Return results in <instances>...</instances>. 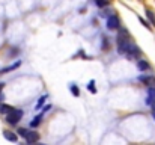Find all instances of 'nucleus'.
I'll use <instances>...</instances> for the list:
<instances>
[{"label":"nucleus","instance_id":"2","mask_svg":"<svg viewBox=\"0 0 155 145\" xmlns=\"http://www.w3.org/2000/svg\"><path fill=\"white\" fill-rule=\"evenodd\" d=\"M107 26H108V29H117V27H119V18H117L116 15L108 17V20H107Z\"/></svg>","mask_w":155,"mask_h":145},{"label":"nucleus","instance_id":"9","mask_svg":"<svg viewBox=\"0 0 155 145\" xmlns=\"http://www.w3.org/2000/svg\"><path fill=\"white\" fill-rule=\"evenodd\" d=\"M41 119H42V115H38V116H36V118H35V119L30 123V126H32V127H36V126H39Z\"/></svg>","mask_w":155,"mask_h":145},{"label":"nucleus","instance_id":"17","mask_svg":"<svg viewBox=\"0 0 155 145\" xmlns=\"http://www.w3.org/2000/svg\"><path fill=\"white\" fill-rule=\"evenodd\" d=\"M151 107H152V115H154V113H155V100L151 103Z\"/></svg>","mask_w":155,"mask_h":145},{"label":"nucleus","instance_id":"15","mask_svg":"<svg viewBox=\"0 0 155 145\" xmlns=\"http://www.w3.org/2000/svg\"><path fill=\"white\" fill-rule=\"evenodd\" d=\"M97 5H98V6H107L108 3H107V2H103V0H98V2H97Z\"/></svg>","mask_w":155,"mask_h":145},{"label":"nucleus","instance_id":"16","mask_svg":"<svg viewBox=\"0 0 155 145\" xmlns=\"http://www.w3.org/2000/svg\"><path fill=\"white\" fill-rule=\"evenodd\" d=\"M140 23H142V24H143V26H145V27H148V29H149V27H151V24H148V23H146V21H145V20H143V18H140Z\"/></svg>","mask_w":155,"mask_h":145},{"label":"nucleus","instance_id":"4","mask_svg":"<svg viewBox=\"0 0 155 145\" xmlns=\"http://www.w3.org/2000/svg\"><path fill=\"white\" fill-rule=\"evenodd\" d=\"M3 136H5L8 141H11V142H15V141H17V135H14V133L9 132V130H5V132H3Z\"/></svg>","mask_w":155,"mask_h":145},{"label":"nucleus","instance_id":"12","mask_svg":"<svg viewBox=\"0 0 155 145\" xmlns=\"http://www.w3.org/2000/svg\"><path fill=\"white\" fill-rule=\"evenodd\" d=\"M45 98H47V95H42L41 98H39V101H38V104H36V109H39V107L42 106V103L45 101Z\"/></svg>","mask_w":155,"mask_h":145},{"label":"nucleus","instance_id":"1","mask_svg":"<svg viewBox=\"0 0 155 145\" xmlns=\"http://www.w3.org/2000/svg\"><path fill=\"white\" fill-rule=\"evenodd\" d=\"M21 116H23V110H20V109H14L12 112L8 113L6 121H8L9 124H17V123L21 119Z\"/></svg>","mask_w":155,"mask_h":145},{"label":"nucleus","instance_id":"10","mask_svg":"<svg viewBox=\"0 0 155 145\" xmlns=\"http://www.w3.org/2000/svg\"><path fill=\"white\" fill-rule=\"evenodd\" d=\"M87 89L91 91V92H97V88H95V82L92 80V82H89V85H87Z\"/></svg>","mask_w":155,"mask_h":145},{"label":"nucleus","instance_id":"7","mask_svg":"<svg viewBox=\"0 0 155 145\" xmlns=\"http://www.w3.org/2000/svg\"><path fill=\"white\" fill-rule=\"evenodd\" d=\"M137 67H139L140 70H143V71H145V70H149V64H148V62H145V60H142V59L139 60Z\"/></svg>","mask_w":155,"mask_h":145},{"label":"nucleus","instance_id":"6","mask_svg":"<svg viewBox=\"0 0 155 145\" xmlns=\"http://www.w3.org/2000/svg\"><path fill=\"white\" fill-rule=\"evenodd\" d=\"M14 110V107H11V106H8V104H0V113H9V112H12Z\"/></svg>","mask_w":155,"mask_h":145},{"label":"nucleus","instance_id":"8","mask_svg":"<svg viewBox=\"0 0 155 145\" xmlns=\"http://www.w3.org/2000/svg\"><path fill=\"white\" fill-rule=\"evenodd\" d=\"M20 64H21V62L18 60V62H15V64H14V65H11V67H8V68H3L0 73H8V71H11V70H15L17 67H20Z\"/></svg>","mask_w":155,"mask_h":145},{"label":"nucleus","instance_id":"14","mask_svg":"<svg viewBox=\"0 0 155 145\" xmlns=\"http://www.w3.org/2000/svg\"><path fill=\"white\" fill-rule=\"evenodd\" d=\"M71 91H72V94H74L75 97L78 95V88H77L75 85H72V86H71Z\"/></svg>","mask_w":155,"mask_h":145},{"label":"nucleus","instance_id":"18","mask_svg":"<svg viewBox=\"0 0 155 145\" xmlns=\"http://www.w3.org/2000/svg\"><path fill=\"white\" fill-rule=\"evenodd\" d=\"M154 118H155V113H154Z\"/></svg>","mask_w":155,"mask_h":145},{"label":"nucleus","instance_id":"13","mask_svg":"<svg viewBox=\"0 0 155 145\" xmlns=\"http://www.w3.org/2000/svg\"><path fill=\"white\" fill-rule=\"evenodd\" d=\"M18 133H20V135H21V136H23V138H26V136H27V133H29V132H27V130H26V129H20V130H18Z\"/></svg>","mask_w":155,"mask_h":145},{"label":"nucleus","instance_id":"5","mask_svg":"<svg viewBox=\"0 0 155 145\" xmlns=\"http://www.w3.org/2000/svg\"><path fill=\"white\" fill-rule=\"evenodd\" d=\"M140 80H142L143 83H146L148 86H151V88L154 86L155 88V79L154 77H140Z\"/></svg>","mask_w":155,"mask_h":145},{"label":"nucleus","instance_id":"11","mask_svg":"<svg viewBox=\"0 0 155 145\" xmlns=\"http://www.w3.org/2000/svg\"><path fill=\"white\" fill-rule=\"evenodd\" d=\"M146 15H148V18L151 20V23H152V24H155V15H154V14H152L151 11H146Z\"/></svg>","mask_w":155,"mask_h":145},{"label":"nucleus","instance_id":"3","mask_svg":"<svg viewBox=\"0 0 155 145\" xmlns=\"http://www.w3.org/2000/svg\"><path fill=\"white\" fill-rule=\"evenodd\" d=\"M26 139H27V142H29V144H33V142H36V141L39 139V135H38V133H35V132H29V133H27V136H26Z\"/></svg>","mask_w":155,"mask_h":145}]
</instances>
